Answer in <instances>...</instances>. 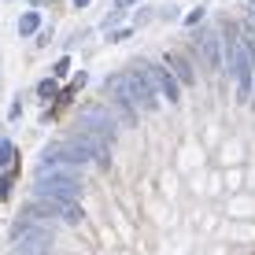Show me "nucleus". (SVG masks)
I'll return each instance as SVG.
<instances>
[{
    "label": "nucleus",
    "mask_w": 255,
    "mask_h": 255,
    "mask_svg": "<svg viewBox=\"0 0 255 255\" xmlns=\"http://www.w3.org/2000/svg\"><path fill=\"white\" fill-rule=\"evenodd\" d=\"M104 93H108L111 100H122V104H129V108H140V111L159 108V96H155L152 82H148L144 74H137V70H129V74H111L108 82H104Z\"/></svg>",
    "instance_id": "obj_1"
},
{
    "label": "nucleus",
    "mask_w": 255,
    "mask_h": 255,
    "mask_svg": "<svg viewBox=\"0 0 255 255\" xmlns=\"http://www.w3.org/2000/svg\"><path fill=\"white\" fill-rule=\"evenodd\" d=\"M226 63H230V74L237 78V100H252V70L255 59L248 56L244 41H226Z\"/></svg>",
    "instance_id": "obj_2"
},
{
    "label": "nucleus",
    "mask_w": 255,
    "mask_h": 255,
    "mask_svg": "<svg viewBox=\"0 0 255 255\" xmlns=\"http://www.w3.org/2000/svg\"><path fill=\"white\" fill-rule=\"evenodd\" d=\"M82 181L63 178V174H33V196L37 200H82Z\"/></svg>",
    "instance_id": "obj_3"
},
{
    "label": "nucleus",
    "mask_w": 255,
    "mask_h": 255,
    "mask_svg": "<svg viewBox=\"0 0 255 255\" xmlns=\"http://www.w3.org/2000/svg\"><path fill=\"white\" fill-rule=\"evenodd\" d=\"M129 70L144 74L148 82H152V89H155V93H163V100H170V104H178V100H181V82H178V78H174L166 67H159V63H133Z\"/></svg>",
    "instance_id": "obj_4"
},
{
    "label": "nucleus",
    "mask_w": 255,
    "mask_h": 255,
    "mask_svg": "<svg viewBox=\"0 0 255 255\" xmlns=\"http://www.w3.org/2000/svg\"><path fill=\"white\" fill-rule=\"evenodd\" d=\"M78 129H89V133H100V137L115 140V115H111V108L89 104V108L78 111Z\"/></svg>",
    "instance_id": "obj_5"
},
{
    "label": "nucleus",
    "mask_w": 255,
    "mask_h": 255,
    "mask_svg": "<svg viewBox=\"0 0 255 255\" xmlns=\"http://www.w3.org/2000/svg\"><path fill=\"white\" fill-rule=\"evenodd\" d=\"M78 148H85V155H89V163H96L100 170H108L111 166V144H108V137H100V133H89V129H78L74 137Z\"/></svg>",
    "instance_id": "obj_6"
},
{
    "label": "nucleus",
    "mask_w": 255,
    "mask_h": 255,
    "mask_svg": "<svg viewBox=\"0 0 255 255\" xmlns=\"http://www.w3.org/2000/svg\"><path fill=\"white\" fill-rule=\"evenodd\" d=\"M192 45L200 48V56H204V67L207 70H222V56H226V41L218 37L215 30H196V37H192Z\"/></svg>",
    "instance_id": "obj_7"
},
{
    "label": "nucleus",
    "mask_w": 255,
    "mask_h": 255,
    "mask_svg": "<svg viewBox=\"0 0 255 255\" xmlns=\"http://www.w3.org/2000/svg\"><path fill=\"white\" fill-rule=\"evenodd\" d=\"M41 204H45L56 218H63L67 226H78V222L85 218V215H82V207H78V200H56V196H52V200H41Z\"/></svg>",
    "instance_id": "obj_8"
},
{
    "label": "nucleus",
    "mask_w": 255,
    "mask_h": 255,
    "mask_svg": "<svg viewBox=\"0 0 255 255\" xmlns=\"http://www.w3.org/2000/svg\"><path fill=\"white\" fill-rule=\"evenodd\" d=\"M166 70H170L181 85H192V82H196V70H192V63H189L185 56H178V52H166Z\"/></svg>",
    "instance_id": "obj_9"
},
{
    "label": "nucleus",
    "mask_w": 255,
    "mask_h": 255,
    "mask_svg": "<svg viewBox=\"0 0 255 255\" xmlns=\"http://www.w3.org/2000/svg\"><path fill=\"white\" fill-rule=\"evenodd\" d=\"M19 33H22V37H30V33H41V15H37V11H26L22 19H19Z\"/></svg>",
    "instance_id": "obj_10"
},
{
    "label": "nucleus",
    "mask_w": 255,
    "mask_h": 255,
    "mask_svg": "<svg viewBox=\"0 0 255 255\" xmlns=\"http://www.w3.org/2000/svg\"><path fill=\"white\" fill-rule=\"evenodd\" d=\"M11 163H15V144L4 140V144H0V166H11Z\"/></svg>",
    "instance_id": "obj_11"
},
{
    "label": "nucleus",
    "mask_w": 255,
    "mask_h": 255,
    "mask_svg": "<svg viewBox=\"0 0 255 255\" xmlns=\"http://www.w3.org/2000/svg\"><path fill=\"white\" fill-rule=\"evenodd\" d=\"M204 11H207V7H204V4H200V7H192V11L185 15V22H189V26H196L200 19H204Z\"/></svg>",
    "instance_id": "obj_12"
},
{
    "label": "nucleus",
    "mask_w": 255,
    "mask_h": 255,
    "mask_svg": "<svg viewBox=\"0 0 255 255\" xmlns=\"http://www.w3.org/2000/svg\"><path fill=\"white\" fill-rule=\"evenodd\" d=\"M37 93L45 96V100H48V96H56V82H52V78H48V82H41V85H37Z\"/></svg>",
    "instance_id": "obj_13"
},
{
    "label": "nucleus",
    "mask_w": 255,
    "mask_h": 255,
    "mask_svg": "<svg viewBox=\"0 0 255 255\" xmlns=\"http://www.w3.org/2000/svg\"><path fill=\"white\" fill-rule=\"evenodd\" d=\"M67 70H70V59H59V63H56V70H52V74H56V78H63Z\"/></svg>",
    "instance_id": "obj_14"
},
{
    "label": "nucleus",
    "mask_w": 255,
    "mask_h": 255,
    "mask_svg": "<svg viewBox=\"0 0 255 255\" xmlns=\"http://www.w3.org/2000/svg\"><path fill=\"white\" fill-rule=\"evenodd\" d=\"M129 4H137V0H115V11H126Z\"/></svg>",
    "instance_id": "obj_15"
},
{
    "label": "nucleus",
    "mask_w": 255,
    "mask_h": 255,
    "mask_svg": "<svg viewBox=\"0 0 255 255\" xmlns=\"http://www.w3.org/2000/svg\"><path fill=\"white\" fill-rule=\"evenodd\" d=\"M93 4V0H74V7H89Z\"/></svg>",
    "instance_id": "obj_16"
},
{
    "label": "nucleus",
    "mask_w": 255,
    "mask_h": 255,
    "mask_svg": "<svg viewBox=\"0 0 255 255\" xmlns=\"http://www.w3.org/2000/svg\"><path fill=\"white\" fill-rule=\"evenodd\" d=\"M33 4H45V0H33Z\"/></svg>",
    "instance_id": "obj_17"
}]
</instances>
